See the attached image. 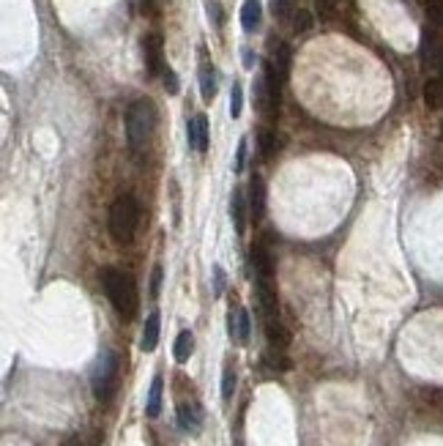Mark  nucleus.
Masks as SVG:
<instances>
[{
    "label": "nucleus",
    "mask_w": 443,
    "mask_h": 446,
    "mask_svg": "<svg viewBox=\"0 0 443 446\" xmlns=\"http://www.w3.org/2000/svg\"><path fill=\"white\" fill-rule=\"evenodd\" d=\"M101 285H104V293H107L112 310H115L121 318L124 320L137 318L140 293H137V282L129 277L126 271H121V268H104V271H101Z\"/></svg>",
    "instance_id": "nucleus-1"
},
{
    "label": "nucleus",
    "mask_w": 443,
    "mask_h": 446,
    "mask_svg": "<svg viewBox=\"0 0 443 446\" xmlns=\"http://www.w3.org/2000/svg\"><path fill=\"white\" fill-rule=\"evenodd\" d=\"M157 129V107L151 99H137L126 113V137L134 154H143Z\"/></svg>",
    "instance_id": "nucleus-2"
},
{
    "label": "nucleus",
    "mask_w": 443,
    "mask_h": 446,
    "mask_svg": "<svg viewBox=\"0 0 443 446\" xmlns=\"http://www.w3.org/2000/svg\"><path fill=\"white\" fill-rule=\"evenodd\" d=\"M140 224V206L134 197H118L110 208V236L115 244H131Z\"/></svg>",
    "instance_id": "nucleus-3"
},
{
    "label": "nucleus",
    "mask_w": 443,
    "mask_h": 446,
    "mask_svg": "<svg viewBox=\"0 0 443 446\" xmlns=\"http://www.w3.org/2000/svg\"><path fill=\"white\" fill-rule=\"evenodd\" d=\"M91 386L99 403H110L118 394L121 386V361L112 351H101V356L96 359L94 375H91Z\"/></svg>",
    "instance_id": "nucleus-4"
},
{
    "label": "nucleus",
    "mask_w": 443,
    "mask_h": 446,
    "mask_svg": "<svg viewBox=\"0 0 443 446\" xmlns=\"http://www.w3.org/2000/svg\"><path fill=\"white\" fill-rule=\"evenodd\" d=\"M143 55H145L148 77H159L164 71V38L159 33H148L143 38Z\"/></svg>",
    "instance_id": "nucleus-5"
},
{
    "label": "nucleus",
    "mask_w": 443,
    "mask_h": 446,
    "mask_svg": "<svg viewBox=\"0 0 443 446\" xmlns=\"http://www.w3.org/2000/svg\"><path fill=\"white\" fill-rule=\"evenodd\" d=\"M227 331H230V337H233L235 343H241V345H247V343H249L252 320H249V312H247L244 307L230 310V315H227Z\"/></svg>",
    "instance_id": "nucleus-6"
},
{
    "label": "nucleus",
    "mask_w": 443,
    "mask_h": 446,
    "mask_svg": "<svg viewBox=\"0 0 443 446\" xmlns=\"http://www.w3.org/2000/svg\"><path fill=\"white\" fill-rule=\"evenodd\" d=\"M257 301H260L263 320L277 318L279 307H277V290H274V282H271V280H257Z\"/></svg>",
    "instance_id": "nucleus-7"
},
{
    "label": "nucleus",
    "mask_w": 443,
    "mask_h": 446,
    "mask_svg": "<svg viewBox=\"0 0 443 446\" xmlns=\"http://www.w3.org/2000/svg\"><path fill=\"white\" fill-rule=\"evenodd\" d=\"M252 268L257 280H271L274 277V263H271V252H268L266 241L252 244Z\"/></svg>",
    "instance_id": "nucleus-8"
},
{
    "label": "nucleus",
    "mask_w": 443,
    "mask_h": 446,
    "mask_svg": "<svg viewBox=\"0 0 443 446\" xmlns=\"http://www.w3.org/2000/svg\"><path fill=\"white\" fill-rule=\"evenodd\" d=\"M249 217L254 222L266 217V181L260 175H252L249 181Z\"/></svg>",
    "instance_id": "nucleus-9"
},
{
    "label": "nucleus",
    "mask_w": 443,
    "mask_h": 446,
    "mask_svg": "<svg viewBox=\"0 0 443 446\" xmlns=\"http://www.w3.org/2000/svg\"><path fill=\"white\" fill-rule=\"evenodd\" d=\"M187 134H189V145L197 151V154H203L205 148H208V118L205 115H194L189 121V127H187Z\"/></svg>",
    "instance_id": "nucleus-10"
},
{
    "label": "nucleus",
    "mask_w": 443,
    "mask_h": 446,
    "mask_svg": "<svg viewBox=\"0 0 443 446\" xmlns=\"http://www.w3.org/2000/svg\"><path fill=\"white\" fill-rule=\"evenodd\" d=\"M178 427L184 433H200L203 427V411L194 403H181L178 405Z\"/></svg>",
    "instance_id": "nucleus-11"
},
{
    "label": "nucleus",
    "mask_w": 443,
    "mask_h": 446,
    "mask_svg": "<svg viewBox=\"0 0 443 446\" xmlns=\"http://www.w3.org/2000/svg\"><path fill=\"white\" fill-rule=\"evenodd\" d=\"M266 337H268L271 348H279V351H285L287 345H290V331H287L285 326H282V320H279V318H268V320H266Z\"/></svg>",
    "instance_id": "nucleus-12"
},
{
    "label": "nucleus",
    "mask_w": 443,
    "mask_h": 446,
    "mask_svg": "<svg viewBox=\"0 0 443 446\" xmlns=\"http://www.w3.org/2000/svg\"><path fill=\"white\" fill-rule=\"evenodd\" d=\"M159 326H161L159 312H151V315H148V320H145L143 337H140V348H143L145 353H151L159 345Z\"/></svg>",
    "instance_id": "nucleus-13"
},
{
    "label": "nucleus",
    "mask_w": 443,
    "mask_h": 446,
    "mask_svg": "<svg viewBox=\"0 0 443 446\" xmlns=\"http://www.w3.org/2000/svg\"><path fill=\"white\" fill-rule=\"evenodd\" d=\"M200 94L205 101H211L217 96V71L208 61H203V66H200Z\"/></svg>",
    "instance_id": "nucleus-14"
},
{
    "label": "nucleus",
    "mask_w": 443,
    "mask_h": 446,
    "mask_svg": "<svg viewBox=\"0 0 443 446\" xmlns=\"http://www.w3.org/2000/svg\"><path fill=\"white\" fill-rule=\"evenodd\" d=\"M230 217H233V222H235V230L238 233H244V227H247V208H244V192L233 189V197H230Z\"/></svg>",
    "instance_id": "nucleus-15"
},
{
    "label": "nucleus",
    "mask_w": 443,
    "mask_h": 446,
    "mask_svg": "<svg viewBox=\"0 0 443 446\" xmlns=\"http://www.w3.org/2000/svg\"><path fill=\"white\" fill-rule=\"evenodd\" d=\"M260 14H263V8H260L257 0H247L244 3V8H241V25H244V31L254 33L260 28Z\"/></svg>",
    "instance_id": "nucleus-16"
},
{
    "label": "nucleus",
    "mask_w": 443,
    "mask_h": 446,
    "mask_svg": "<svg viewBox=\"0 0 443 446\" xmlns=\"http://www.w3.org/2000/svg\"><path fill=\"white\" fill-rule=\"evenodd\" d=\"M161 391H164V381H161V375H157V378L151 381L148 403H145V414L151 416V419H157L159 411H161Z\"/></svg>",
    "instance_id": "nucleus-17"
},
{
    "label": "nucleus",
    "mask_w": 443,
    "mask_h": 446,
    "mask_svg": "<svg viewBox=\"0 0 443 446\" xmlns=\"http://www.w3.org/2000/svg\"><path fill=\"white\" fill-rule=\"evenodd\" d=\"M257 145H260V157H263V159H271V157L279 151V137H277L271 129H260V131H257Z\"/></svg>",
    "instance_id": "nucleus-18"
},
{
    "label": "nucleus",
    "mask_w": 443,
    "mask_h": 446,
    "mask_svg": "<svg viewBox=\"0 0 443 446\" xmlns=\"http://www.w3.org/2000/svg\"><path fill=\"white\" fill-rule=\"evenodd\" d=\"M424 104L430 110H441L443 107V80H427L424 82Z\"/></svg>",
    "instance_id": "nucleus-19"
},
{
    "label": "nucleus",
    "mask_w": 443,
    "mask_h": 446,
    "mask_svg": "<svg viewBox=\"0 0 443 446\" xmlns=\"http://www.w3.org/2000/svg\"><path fill=\"white\" fill-rule=\"evenodd\" d=\"M173 353H175V361H181V364L189 361V356L194 353V334H191V331H181L178 340H175Z\"/></svg>",
    "instance_id": "nucleus-20"
},
{
    "label": "nucleus",
    "mask_w": 443,
    "mask_h": 446,
    "mask_svg": "<svg viewBox=\"0 0 443 446\" xmlns=\"http://www.w3.org/2000/svg\"><path fill=\"white\" fill-rule=\"evenodd\" d=\"M268 61L274 64V69H277V71L282 74V80H285L287 71H290V47H287V44H277Z\"/></svg>",
    "instance_id": "nucleus-21"
},
{
    "label": "nucleus",
    "mask_w": 443,
    "mask_h": 446,
    "mask_svg": "<svg viewBox=\"0 0 443 446\" xmlns=\"http://www.w3.org/2000/svg\"><path fill=\"white\" fill-rule=\"evenodd\" d=\"M312 22H315V20H312V14H310L307 8H298V11L293 14V31L296 33H307L312 28Z\"/></svg>",
    "instance_id": "nucleus-22"
},
{
    "label": "nucleus",
    "mask_w": 443,
    "mask_h": 446,
    "mask_svg": "<svg viewBox=\"0 0 443 446\" xmlns=\"http://www.w3.org/2000/svg\"><path fill=\"white\" fill-rule=\"evenodd\" d=\"M233 391H235V370H233V364H227L224 375H222V400H230Z\"/></svg>",
    "instance_id": "nucleus-23"
},
{
    "label": "nucleus",
    "mask_w": 443,
    "mask_h": 446,
    "mask_svg": "<svg viewBox=\"0 0 443 446\" xmlns=\"http://www.w3.org/2000/svg\"><path fill=\"white\" fill-rule=\"evenodd\" d=\"M263 361H266L271 370H290V361H287L285 356H282V351H279V348H271V351L263 356Z\"/></svg>",
    "instance_id": "nucleus-24"
},
{
    "label": "nucleus",
    "mask_w": 443,
    "mask_h": 446,
    "mask_svg": "<svg viewBox=\"0 0 443 446\" xmlns=\"http://www.w3.org/2000/svg\"><path fill=\"white\" fill-rule=\"evenodd\" d=\"M271 11H274V17L277 20H290L296 11H293V0H271Z\"/></svg>",
    "instance_id": "nucleus-25"
},
{
    "label": "nucleus",
    "mask_w": 443,
    "mask_h": 446,
    "mask_svg": "<svg viewBox=\"0 0 443 446\" xmlns=\"http://www.w3.org/2000/svg\"><path fill=\"white\" fill-rule=\"evenodd\" d=\"M241 110H244V91H241V85L235 82V85H233V91H230V115H233V118H238V115H241Z\"/></svg>",
    "instance_id": "nucleus-26"
},
{
    "label": "nucleus",
    "mask_w": 443,
    "mask_h": 446,
    "mask_svg": "<svg viewBox=\"0 0 443 446\" xmlns=\"http://www.w3.org/2000/svg\"><path fill=\"white\" fill-rule=\"evenodd\" d=\"M161 80H164V88H167V94H178V77H175V71L170 69V66H164V71H161Z\"/></svg>",
    "instance_id": "nucleus-27"
},
{
    "label": "nucleus",
    "mask_w": 443,
    "mask_h": 446,
    "mask_svg": "<svg viewBox=\"0 0 443 446\" xmlns=\"http://www.w3.org/2000/svg\"><path fill=\"white\" fill-rule=\"evenodd\" d=\"M317 14H320V20H334V14H337V0H317Z\"/></svg>",
    "instance_id": "nucleus-28"
},
{
    "label": "nucleus",
    "mask_w": 443,
    "mask_h": 446,
    "mask_svg": "<svg viewBox=\"0 0 443 446\" xmlns=\"http://www.w3.org/2000/svg\"><path fill=\"white\" fill-rule=\"evenodd\" d=\"M427 17L435 25H443V0H427Z\"/></svg>",
    "instance_id": "nucleus-29"
},
{
    "label": "nucleus",
    "mask_w": 443,
    "mask_h": 446,
    "mask_svg": "<svg viewBox=\"0 0 443 446\" xmlns=\"http://www.w3.org/2000/svg\"><path fill=\"white\" fill-rule=\"evenodd\" d=\"M159 287H161V266H154V274H151V298L159 296Z\"/></svg>",
    "instance_id": "nucleus-30"
},
{
    "label": "nucleus",
    "mask_w": 443,
    "mask_h": 446,
    "mask_svg": "<svg viewBox=\"0 0 443 446\" xmlns=\"http://www.w3.org/2000/svg\"><path fill=\"white\" fill-rule=\"evenodd\" d=\"M244 159H247V140L238 143V154H235V167H233V170L241 173V170H244Z\"/></svg>",
    "instance_id": "nucleus-31"
},
{
    "label": "nucleus",
    "mask_w": 443,
    "mask_h": 446,
    "mask_svg": "<svg viewBox=\"0 0 443 446\" xmlns=\"http://www.w3.org/2000/svg\"><path fill=\"white\" fill-rule=\"evenodd\" d=\"M222 287H224V271L217 266V268H214V293H217V296L222 293Z\"/></svg>",
    "instance_id": "nucleus-32"
},
{
    "label": "nucleus",
    "mask_w": 443,
    "mask_h": 446,
    "mask_svg": "<svg viewBox=\"0 0 443 446\" xmlns=\"http://www.w3.org/2000/svg\"><path fill=\"white\" fill-rule=\"evenodd\" d=\"M252 50H244V66H247V69H252Z\"/></svg>",
    "instance_id": "nucleus-33"
},
{
    "label": "nucleus",
    "mask_w": 443,
    "mask_h": 446,
    "mask_svg": "<svg viewBox=\"0 0 443 446\" xmlns=\"http://www.w3.org/2000/svg\"><path fill=\"white\" fill-rule=\"evenodd\" d=\"M64 446H85V441H82V438H77V436H74V438H68V441H66Z\"/></svg>",
    "instance_id": "nucleus-34"
},
{
    "label": "nucleus",
    "mask_w": 443,
    "mask_h": 446,
    "mask_svg": "<svg viewBox=\"0 0 443 446\" xmlns=\"http://www.w3.org/2000/svg\"><path fill=\"white\" fill-rule=\"evenodd\" d=\"M438 71H441V74H443V58H441V64H438Z\"/></svg>",
    "instance_id": "nucleus-35"
}]
</instances>
